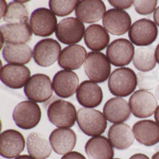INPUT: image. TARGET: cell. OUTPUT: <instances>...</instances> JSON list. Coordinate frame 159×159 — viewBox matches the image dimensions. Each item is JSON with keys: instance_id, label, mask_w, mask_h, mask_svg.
<instances>
[{"instance_id": "obj_17", "label": "cell", "mask_w": 159, "mask_h": 159, "mask_svg": "<svg viewBox=\"0 0 159 159\" xmlns=\"http://www.w3.org/2000/svg\"><path fill=\"white\" fill-rule=\"evenodd\" d=\"M106 11V5L102 1L82 0L77 5L75 15L83 23L92 24L101 20Z\"/></svg>"}, {"instance_id": "obj_13", "label": "cell", "mask_w": 159, "mask_h": 159, "mask_svg": "<svg viewBox=\"0 0 159 159\" xmlns=\"http://www.w3.org/2000/svg\"><path fill=\"white\" fill-rule=\"evenodd\" d=\"M25 140L22 134L14 129L2 132L0 136V154L4 158L13 159L25 149Z\"/></svg>"}, {"instance_id": "obj_39", "label": "cell", "mask_w": 159, "mask_h": 159, "mask_svg": "<svg viewBox=\"0 0 159 159\" xmlns=\"http://www.w3.org/2000/svg\"><path fill=\"white\" fill-rule=\"evenodd\" d=\"M155 58L156 61L159 65V43L156 47L155 51Z\"/></svg>"}, {"instance_id": "obj_16", "label": "cell", "mask_w": 159, "mask_h": 159, "mask_svg": "<svg viewBox=\"0 0 159 159\" xmlns=\"http://www.w3.org/2000/svg\"><path fill=\"white\" fill-rule=\"evenodd\" d=\"M79 84V79L71 70H61L54 76L52 85L57 95L62 98H68L76 93Z\"/></svg>"}, {"instance_id": "obj_37", "label": "cell", "mask_w": 159, "mask_h": 159, "mask_svg": "<svg viewBox=\"0 0 159 159\" xmlns=\"http://www.w3.org/2000/svg\"><path fill=\"white\" fill-rule=\"evenodd\" d=\"M129 159H150L147 155L143 153H136L132 155Z\"/></svg>"}, {"instance_id": "obj_25", "label": "cell", "mask_w": 159, "mask_h": 159, "mask_svg": "<svg viewBox=\"0 0 159 159\" xmlns=\"http://www.w3.org/2000/svg\"><path fill=\"white\" fill-rule=\"evenodd\" d=\"M84 149L89 159H112L114 157L111 143L103 136L91 138L86 142Z\"/></svg>"}, {"instance_id": "obj_4", "label": "cell", "mask_w": 159, "mask_h": 159, "mask_svg": "<svg viewBox=\"0 0 159 159\" xmlns=\"http://www.w3.org/2000/svg\"><path fill=\"white\" fill-rule=\"evenodd\" d=\"M84 67L89 79L97 83L107 81L111 71V66L107 57L99 52L88 53Z\"/></svg>"}, {"instance_id": "obj_32", "label": "cell", "mask_w": 159, "mask_h": 159, "mask_svg": "<svg viewBox=\"0 0 159 159\" xmlns=\"http://www.w3.org/2000/svg\"><path fill=\"white\" fill-rule=\"evenodd\" d=\"M137 77L138 86L141 90H152L156 87L159 81L158 73L155 71L139 72Z\"/></svg>"}, {"instance_id": "obj_20", "label": "cell", "mask_w": 159, "mask_h": 159, "mask_svg": "<svg viewBox=\"0 0 159 159\" xmlns=\"http://www.w3.org/2000/svg\"><path fill=\"white\" fill-rule=\"evenodd\" d=\"M49 140L55 152L63 155L71 151L75 148L77 136L72 129L57 128L52 132Z\"/></svg>"}, {"instance_id": "obj_2", "label": "cell", "mask_w": 159, "mask_h": 159, "mask_svg": "<svg viewBox=\"0 0 159 159\" xmlns=\"http://www.w3.org/2000/svg\"><path fill=\"white\" fill-rule=\"evenodd\" d=\"M77 121L80 130L89 136L102 134L107 125V119L102 112L88 108H81L78 111Z\"/></svg>"}, {"instance_id": "obj_10", "label": "cell", "mask_w": 159, "mask_h": 159, "mask_svg": "<svg viewBox=\"0 0 159 159\" xmlns=\"http://www.w3.org/2000/svg\"><path fill=\"white\" fill-rule=\"evenodd\" d=\"M129 104L133 115L137 118L143 119L153 115L157 108V102L150 92L139 90L131 96Z\"/></svg>"}, {"instance_id": "obj_42", "label": "cell", "mask_w": 159, "mask_h": 159, "mask_svg": "<svg viewBox=\"0 0 159 159\" xmlns=\"http://www.w3.org/2000/svg\"><path fill=\"white\" fill-rule=\"evenodd\" d=\"M152 159H159V151L157 152L152 155Z\"/></svg>"}, {"instance_id": "obj_1", "label": "cell", "mask_w": 159, "mask_h": 159, "mask_svg": "<svg viewBox=\"0 0 159 159\" xmlns=\"http://www.w3.org/2000/svg\"><path fill=\"white\" fill-rule=\"evenodd\" d=\"M138 85L137 77L128 67L116 69L112 71L108 82L110 93L119 97H125L132 93Z\"/></svg>"}, {"instance_id": "obj_18", "label": "cell", "mask_w": 159, "mask_h": 159, "mask_svg": "<svg viewBox=\"0 0 159 159\" xmlns=\"http://www.w3.org/2000/svg\"><path fill=\"white\" fill-rule=\"evenodd\" d=\"M80 105L85 108H94L102 103L103 94L101 87L94 82L85 80L80 84L76 92Z\"/></svg>"}, {"instance_id": "obj_24", "label": "cell", "mask_w": 159, "mask_h": 159, "mask_svg": "<svg viewBox=\"0 0 159 159\" xmlns=\"http://www.w3.org/2000/svg\"><path fill=\"white\" fill-rule=\"evenodd\" d=\"M108 137L112 147L118 150H125L134 143V135L130 126L124 123L114 124L110 127Z\"/></svg>"}, {"instance_id": "obj_7", "label": "cell", "mask_w": 159, "mask_h": 159, "mask_svg": "<svg viewBox=\"0 0 159 159\" xmlns=\"http://www.w3.org/2000/svg\"><path fill=\"white\" fill-rule=\"evenodd\" d=\"M158 30L154 22L142 18L136 21L130 28L128 37L132 43L138 46H147L157 39Z\"/></svg>"}, {"instance_id": "obj_28", "label": "cell", "mask_w": 159, "mask_h": 159, "mask_svg": "<svg viewBox=\"0 0 159 159\" xmlns=\"http://www.w3.org/2000/svg\"><path fill=\"white\" fill-rule=\"evenodd\" d=\"M28 152L35 159H46L51 155L52 147L45 136L37 133H31L27 140Z\"/></svg>"}, {"instance_id": "obj_23", "label": "cell", "mask_w": 159, "mask_h": 159, "mask_svg": "<svg viewBox=\"0 0 159 159\" xmlns=\"http://www.w3.org/2000/svg\"><path fill=\"white\" fill-rule=\"evenodd\" d=\"M86 55L87 52L83 46L79 44L69 45L61 51L58 64L64 69L75 70L82 66Z\"/></svg>"}, {"instance_id": "obj_38", "label": "cell", "mask_w": 159, "mask_h": 159, "mask_svg": "<svg viewBox=\"0 0 159 159\" xmlns=\"http://www.w3.org/2000/svg\"><path fill=\"white\" fill-rule=\"evenodd\" d=\"M154 119L156 122L159 125V105L156 108L154 113Z\"/></svg>"}, {"instance_id": "obj_5", "label": "cell", "mask_w": 159, "mask_h": 159, "mask_svg": "<svg viewBox=\"0 0 159 159\" xmlns=\"http://www.w3.org/2000/svg\"><path fill=\"white\" fill-rule=\"evenodd\" d=\"M24 92L30 101L36 103L46 102L51 98L53 93L51 79L45 74H34L27 83Z\"/></svg>"}, {"instance_id": "obj_9", "label": "cell", "mask_w": 159, "mask_h": 159, "mask_svg": "<svg viewBox=\"0 0 159 159\" xmlns=\"http://www.w3.org/2000/svg\"><path fill=\"white\" fill-rule=\"evenodd\" d=\"M85 32V26L78 18H65L57 25L55 34L57 39L65 44L78 43L82 39Z\"/></svg>"}, {"instance_id": "obj_15", "label": "cell", "mask_w": 159, "mask_h": 159, "mask_svg": "<svg viewBox=\"0 0 159 159\" xmlns=\"http://www.w3.org/2000/svg\"><path fill=\"white\" fill-rule=\"evenodd\" d=\"M30 75V70L25 66L7 64L1 70V80L9 88L21 89L26 84Z\"/></svg>"}, {"instance_id": "obj_19", "label": "cell", "mask_w": 159, "mask_h": 159, "mask_svg": "<svg viewBox=\"0 0 159 159\" xmlns=\"http://www.w3.org/2000/svg\"><path fill=\"white\" fill-rule=\"evenodd\" d=\"M135 138L140 144L150 147L159 142V125L150 120L137 122L133 127Z\"/></svg>"}, {"instance_id": "obj_29", "label": "cell", "mask_w": 159, "mask_h": 159, "mask_svg": "<svg viewBox=\"0 0 159 159\" xmlns=\"http://www.w3.org/2000/svg\"><path fill=\"white\" fill-rule=\"evenodd\" d=\"M133 64L138 70L142 72L153 70L156 65L154 46L151 45L137 48L133 58Z\"/></svg>"}, {"instance_id": "obj_30", "label": "cell", "mask_w": 159, "mask_h": 159, "mask_svg": "<svg viewBox=\"0 0 159 159\" xmlns=\"http://www.w3.org/2000/svg\"><path fill=\"white\" fill-rule=\"evenodd\" d=\"M28 11L20 1H15L9 3L3 16V20L9 24L28 23Z\"/></svg>"}, {"instance_id": "obj_27", "label": "cell", "mask_w": 159, "mask_h": 159, "mask_svg": "<svg viewBox=\"0 0 159 159\" xmlns=\"http://www.w3.org/2000/svg\"><path fill=\"white\" fill-rule=\"evenodd\" d=\"M4 60L11 64L24 65L28 64L32 57L31 48L26 43H6L2 51Z\"/></svg>"}, {"instance_id": "obj_14", "label": "cell", "mask_w": 159, "mask_h": 159, "mask_svg": "<svg viewBox=\"0 0 159 159\" xmlns=\"http://www.w3.org/2000/svg\"><path fill=\"white\" fill-rule=\"evenodd\" d=\"M102 23L108 32L112 35L121 36L130 30L132 20L129 14L125 11L111 9L106 12Z\"/></svg>"}, {"instance_id": "obj_11", "label": "cell", "mask_w": 159, "mask_h": 159, "mask_svg": "<svg viewBox=\"0 0 159 159\" xmlns=\"http://www.w3.org/2000/svg\"><path fill=\"white\" fill-rule=\"evenodd\" d=\"M106 54L109 61L113 66H124L129 65L134 58V47L126 39H117L108 46Z\"/></svg>"}, {"instance_id": "obj_21", "label": "cell", "mask_w": 159, "mask_h": 159, "mask_svg": "<svg viewBox=\"0 0 159 159\" xmlns=\"http://www.w3.org/2000/svg\"><path fill=\"white\" fill-rule=\"evenodd\" d=\"M0 30L6 43H25L32 36V30L28 23L4 24L0 27Z\"/></svg>"}, {"instance_id": "obj_3", "label": "cell", "mask_w": 159, "mask_h": 159, "mask_svg": "<svg viewBox=\"0 0 159 159\" xmlns=\"http://www.w3.org/2000/svg\"><path fill=\"white\" fill-rule=\"evenodd\" d=\"M49 121L59 128H70L75 124L77 111L75 106L68 101L58 99L53 101L48 107Z\"/></svg>"}, {"instance_id": "obj_40", "label": "cell", "mask_w": 159, "mask_h": 159, "mask_svg": "<svg viewBox=\"0 0 159 159\" xmlns=\"http://www.w3.org/2000/svg\"><path fill=\"white\" fill-rule=\"evenodd\" d=\"M15 159H35L34 158L32 157V156H30V155H20V156H18L16 157Z\"/></svg>"}, {"instance_id": "obj_22", "label": "cell", "mask_w": 159, "mask_h": 159, "mask_svg": "<svg viewBox=\"0 0 159 159\" xmlns=\"http://www.w3.org/2000/svg\"><path fill=\"white\" fill-rule=\"evenodd\" d=\"M131 111L127 101L120 97L109 99L103 107V113L107 120L114 124L127 120L131 115Z\"/></svg>"}, {"instance_id": "obj_33", "label": "cell", "mask_w": 159, "mask_h": 159, "mask_svg": "<svg viewBox=\"0 0 159 159\" xmlns=\"http://www.w3.org/2000/svg\"><path fill=\"white\" fill-rule=\"evenodd\" d=\"M134 4L135 10L139 14L148 15L152 13L156 10L157 1L136 0L134 1Z\"/></svg>"}, {"instance_id": "obj_8", "label": "cell", "mask_w": 159, "mask_h": 159, "mask_svg": "<svg viewBox=\"0 0 159 159\" xmlns=\"http://www.w3.org/2000/svg\"><path fill=\"white\" fill-rule=\"evenodd\" d=\"M54 14L47 8H40L31 14L30 25L34 35L39 37H49L53 34L57 26Z\"/></svg>"}, {"instance_id": "obj_6", "label": "cell", "mask_w": 159, "mask_h": 159, "mask_svg": "<svg viewBox=\"0 0 159 159\" xmlns=\"http://www.w3.org/2000/svg\"><path fill=\"white\" fill-rule=\"evenodd\" d=\"M41 116V110L39 105L30 100L19 103L13 112V118L16 124L25 130L36 127L39 123Z\"/></svg>"}, {"instance_id": "obj_43", "label": "cell", "mask_w": 159, "mask_h": 159, "mask_svg": "<svg viewBox=\"0 0 159 159\" xmlns=\"http://www.w3.org/2000/svg\"><path fill=\"white\" fill-rule=\"evenodd\" d=\"M119 159V158H115V159Z\"/></svg>"}, {"instance_id": "obj_35", "label": "cell", "mask_w": 159, "mask_h": 159, "mask_svg": "<svg viewBox=\"0 0 159 159\" xmlns=\"http://www.w3.org/2000/svg\"><path fill=\"white\" fill-rule=\"evenodd\" d=\"M61 159H86L84 155L76 151L70 152L64 155Z\"/></svg>"}, {"instance_id": "obj_26", "label": "cell", "mask_w": 159, "mask_h": 159, "mask_svg": "<svg viewBox=\"0 0 159 159\" xmlns=\"http://www.w3.org/2000/svg\"><path fill=\"white\" fill-rule=\"evenodd\" d=\"M110 37L101 25H92L86 28L84 36L85 45L93 51L104 50L109 43Z\"/></svg>"}, {"instance_id": "obj_41", "label": "cell", "mask_w": 159, "mask_h": 159, "mask_svg": "<svg viewBox=\"0 0 159 159\" xmlns=\"http://www.w3.org/2000/svg\"><path fill=\"white\" fill-rule=\"evenodd\" d=\"M154 95L156 98L159 100V85L156 87L154 92Z\"/></svg>"}, {"instance_id": "obj_12", "label": "cell", "mask_w": 159, "mask_h": 159, "mask_svg": "<svg viewBox=\"0 0 159 159\" xmlns=\"http://www.w3.org/2000/svg\"><path fill=\"white\" fill-rule=\"evenodd\" d=\"M61 51V45L57 41L52 39H44L34 47L33 58L40 66H50L56 62Z\"/></svg>"}, {"instance_id": "obj_36", "label": "cell", "mask_w": 159, "mask_h": 159, "mask_svg": "<svg viewBox=\"0 0 159 159\" xmlns=\"http://www.w3.org/2000/svg\"><path fill=\"white\" fill-rule=\"evenodd\" d=\"M153 18L155 24L159 27V6L154 11Z\"/></svg>"}, {"instance_id": "obj_31", "label": "cell", "mask_w": 159, "mask_h": 159, "mask_svg": "<svg viewBox=\"0 0 159 159\" xmlns=\"http://www.w3.org/2000/svg\"><path fill=\"white\" fill-rule=\"evenodd\" d=\"M80 1H57L51 0L49 1V7L51 11L55 15L59 17H64L71 14L76 9Z\"/></svg>"}, {"instance_id": "obj_34", "label": "cell", "mask_w": 159, "mask_h": 159, "mask_svg": "<svg viewBox=\"0 0 159 159\" xmlns=\"http://www.w3.org/2000/svg\"><path fill=\"white\" fill-rule=\"evenodd\" d=\"M110 4L114 8L119 10H125L129 9L134 3V1L127 0V1H108Z\"/></svg>"}]
</instances>
